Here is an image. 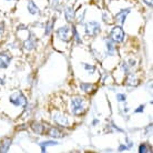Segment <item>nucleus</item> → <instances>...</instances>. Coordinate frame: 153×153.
<instances>
[{
	"mask_svg": "<svg viewBox=\"0 0 153 153\" xmlns=\"http://www.w3.org/2000/svg\"><path fill=\"white\" fill-rule=\"evenodd\" d=\"M107 48H108V52H109L110 56H113V54L117 52V50H115V48H114V45H113L111 41L107 42Z\"/></svg>",
	"mask_w": 153,
	"mask_h": 153,
	"instance_id": "obj_17",
	"label": "nucleus"
},
{
	"mask_svg": "<svg viewBox=\"0 0 153 153\" xmlns=\"http://www.w3.org/2000/svg\"><path fill=\"white\" fill-rule=\"evenodd\" d=\"M143 110H144V105H143V104H142L141 107H139L138 109H137V110H135V113H139V112H142V111H143Z\"/></svg>",
	"mask_w": 153,
	"mask_h": 153,
	"instance_id": "obj_25",
	"label": "nucleus"
},
{
	"mask_svg": "<svg viewBox=\"0 0 153 153\" xmlns=\"http://www.w3.org/2000/svg\"><path fill=\"white\" fill-rule=\"evenodd\" d=\"M71 29H72L73 36H74V38H76V42H78V43H82V41H81L80 37H79V35H78V32H76V27H74V26H72V27H71Z\"/></svg>",
	"mask_w": 153,
	"mask_h": 153,
	"instance_id": "obj_20",
	"label": "nucleus"
},
{
	"mask_svg": "<svg viewBox=\"0 0 153 153\" xmlns=\"http://www.w3.org/2000/svg\"><path fill=\"white\" fill-rule=\"evenodd\" d=\"M10 144H11V140L10 139H7V140H4V142H2V144H1V152H7L8 149H9V146H10Z\"/></svg>",
	"mask_w": 153,
	"mask_h": 153,
	"instance_id": "obj_16",
	"label": "nucleus"
},
{
	"mask_svg": "<svg viewBox=\"0 0 153 153\" xmlns=\"http://www.w3.org/2000/svg\"><path fill=\"white\" fill-rule=\"evenodd\" d=\"M139 152L140 153H144V152H149V148L146 144H141L140 148H139Z\"/></svg>",
	"mask_w": 153,
	"mask_h": 153,
	"instance_id": "obj_21",
	"label": "nucleus"
},
{
	"mask_svg": "<svg viewBox=\"0 0 153 153\" xmlns=\"http://www.w3.org/2000/svg\"><path fill=\"white\" fill-rule=\"evenodd\" d=\"M32 126V130L38 134L43 133V131H45V126H42L41 123H32V126Z\"/></svg>",
	"mask_w": 153,
	"mask_h": 153,
	"instance_id": "obj_12",
	"label": "nucleus"
},
{
	"mask_svg": "<svg viewBox=\"0 0 153 153\" xmlns=\"http://www.w3.org/2000/svg\"><path fill=\"white\" fill-rule=\"evenodd\" d=\"M65 17H67V20L69 21V22H72L74 18H76V13H74V10H73L72 7H68L65 9Z\"/></svg>",
	"mask_w": 153,
	"mask_h": 153,
	"instance_id": "obj_10",
	"label": "nucleus"
},
{
	"mask_svg": "<svg viewBox=\"0 0 153 153\" xmlns=\"http://www.w3.org/2000/svg\"><path fill=\"white\" fill-rule=\"evenodd\" d=\"M101 30L100 25L96 21H90L85 25V32L89 36H97Z\"/></svg>",
	"mask_w": 153,
	"mask_h": 153,
	"instance_id": "obj_3",
	"label": "nucleus"
},
{
	"mask_svg": "<svg viewBox=\"0 0 153 153\" xmlns=\"http://www.w3.org/2000/svg\"><path fill=\"white\" fill-rule=\"evenodd\" d=\"M9 101H10L12 104H15V105H21V107H23V108L27 107L26 97L23 96L21 92H17L15 94H12V96L9 98Z\"/></svg>",
	"mask_w": 153,
	"mask_h": 153,
	"instance_id": "obj_2",
	"label": "nucleus"
},
{
	"mask_svg": "<svg viewBox=\"0 0 153 153\" xmlns=\"http://www.w3.org/2000/svg\"><path fill=\"white\" fill-rule=\"evenodd\" d=\"M0 79H1V78H0ZM0 83H1V84H4V81H2V80H0Z\"/></svg>",
	"mask_w": 153,
	"mask_h": 153,
	"instance_id": "obj_27",
	"label": "nucleus"
},
{
	"mask_svg": "<svg viewBox=\"0 0 153 153\" xmlns=\"http://www.w3.org/2000/svg\"><path fill=\"white\" fill-rule=\"evenodd\" d=\"M53 20L52 21H49L48 22V25H47V28H46V35L48 36V35H50V32L52 31V29H53Z\"/></svg>",
	"mask_w": 153,
	"mask_h": 153,
	"instance_id": "obj_19",
	"label": "nucleus"
},
{
	"mask_svg": "<svg viewBox=\"0 0 153 153\" xmlns=\"http://www.w3.org/2000/svg\"><path fill=\"white\" fill-rule=\"evenodd\" d=\"M28 10H29V12H30L31 15H37L39 12V9L38 7L36 6L35 1H29V4H28Z\"/></svg>",
	"mask_w": 153,
	"mask_h": 153,
	"instance_id": "obj_11",
	"label": "nucleus"
},
{
	"mask_svg": "<svg viewBox=\"0 0 153 153\" xmlns=\"http://www.w3.org/2000/svg\"><path fill=\"white\" fill-rule=\"evenodd\" d=\"M58 37L61 39L62 41L65 42H69L70 39H71V33H70V28L68 26H65L62 28H59L57 31Z\"/></svg>",
	"mask_w": 153,
	"mask_h": 153,
	"instance_id": "obj_5",
	"label": "nucleus"
},
{
	"mask_svg": "<svg viewBox=\"0 0 153 153\" xmlns=\"http://www.w3.org/2000/svg\"><path fill=\"white\" fill-rule=\"evenodd\" d=\"M49 135H51L52 138H61L63 137V134L60 132V130H58L56 128H52L49 130Z\"/></svg>",
	"mask_w": 153,
	"mask_h": 153,
	"instance_id": "obj_14",
	"label": "nucleus"
},
{
	"mask_svg": "<svg viewBox=\"0 0 153 153\" xmlns=\"http://www.w3.org/2000/svg\"><path fill=\"white\" fill-rule=\"evenodd\" d=\"M134 80H135V76H129V79H128V82H126V84H128V85H133V87L138 85V81H134Z\"/></svg>",
	"mask_w": 153,
	"mask_h": 153,
	"instance_id": "obj_18",
	"label": "nucleus"
},
{
	"mask_svg": "<svg viewBox=\"0 0 153 153\" xmlns=\"http://www.w3.org/2000/svg\"><path fill=\"white\" fill-rule=\"evenodd\" d=\"M53 120L58 124H60V126H69V120H68V118H65V115L60 114V113H56V114L53 115Z\"/></svg>",
	"mask_w": 153,
	"mask_h": 153,
	"instance_id": "obj_7",
	"label": "nucleus"
},
{
	"mask_svg": "<svg viewBox=\"0 0 153 153\" xmlns=\"http://www.w3.org/2000/svg\"><path fill=\"white\" fill-rule=\"evenodd\" d=\"M81 89L83 90L84 92L87 93H91V92L94 91V85L93 84H89V83H81Z\"/></svg>",
	"mask_w": 153,
	"mask_h": 153,
	"instance_id": "obj_13",
	"label": "nucleus"
},
{
	"mask_svg": "<svg viewBox=\"0 0 153 153\" xmlns=\"http://www.w3.org/2000/svg\"><path fill=\"white\" fill-rule=\"evenodd\" d=\"M117 99H118V101H126V94H118L117 96Z\"/></svg>",
	"mask_w": 153,
	"mask_h": 153,
	"instance_id": "obj_23",
	"label": "nucleus"
},
{
	"mask_svg": "<svg viewBox=\"0 0 153 153\" xmlns=\"http://www.w3.org/2000/svg\"><path fill=\"white\" fill-rule=\"evenodd\" d=\"M0 152H1V146H0Z\"/></svg>",
	"mask_w": 153,
	"mask_h": 153,
	"instance_id": "obj_28",
	"label": "nucleus"
},
{
	"mask_svg": "<svg viewBox=\"0 0 153 153\" xmlns=\"http://www.w3.org/2000/svg\"><path fill=\"white\" fill-rule=\"evenodd\" d=\"M110 37H111L112 41L122 42L123 39H124V31H123V29L121 27H114L111 30Z\"/></svg>",
	"mask_w": 153,
	"mask_h": 153,
	"instance_id": "obj_4",
	"label": "nucleus"
},
{
	"mask_svg": "<svg viewBox=\"0 0 153 153\" xmlns=\"http://www.w3.org/2000/svg\"><path fill=\"white\" fill-rule=\"evenodd\" d=\"M57 144H58V142H56V141H45V142H42V143H40L41 151H42V152H46V151H47L46 146H57Z\"/></svg>",
	"mask_w": 153,
	"mask_h": 153,
	"instance_id": "obj_15",
	"label": "nucleus"
},
{
	"mask_svg": "<svg viewBox=\"0 0 153 153\" xmlns=\"http://www.w3.org/2000/svg\"><path fill=\"white\" fill-rule=\"evenodd\" d=\"M84 68L87 70L90 71V73H93L96 71V67H93V65H84Z\"/></svg>",
	"mask_w": 153,
	"mask_h": 153,
	"instance_id": "obj_22",
	"label": "nucleus"
},
{
	"mask_svg": "<svg viewBox=\"0 0 153 153\" xmlns=\"http://www.w3.org/2000/svg\"><path fill=\"white\" fill-rule=\"evenodd\" d=\"M129 148L128 146H121L120 148H119V151H126V150H128Z\"/></svg>",
	"mask_w": 153,
	"mask_h": 153,
	"instance_id": "obj_26",
	"label": "nucleus"
},
{
	"mask_svg": "<svg viewBox=\"0 0 153 153\" xmlns=\"http://www.w3.org/2000/svg\"><path fill=\"white\" fill-rule=\"evenodd\" d=\"M130 11H131V9H122L121 11L119 12L118 15L115 16V20L117 21H119V22L121 23V25H123L124 23V21H126V16L130 13Z\"/></svg>",
	"mask_w": 153,
	"mask_h": 153,
	"instance_id": "obj_8",
	"label": "nucleus"
},
{
	"mask_svg": "<svg viewBox=\"0 0 153 153\" xmlns=\"http://www.w3.org/2000/svg\"><path fill=\"white\" fill-rule=\"evenodd\" d=\"M71 110H72L73 114H81L82 112H84L85 105H84L83 99H81L79 97L73 98L71 101Z\"/></svg>",
	"mask_w": 153,
	"mask_h": 153,
	"instance_id": "obj_1",
	"label": "nucleus"
},
{
	"mask_svg": "<svg viewBox=\"0 0 153 153\" xmlns=\"http://www.w3.org/2000/svg\"><path fill=\"white\" fill-rule=\"evenodd\" d=\"M10 60H11V57L9 54L1 52L0 53V69H6V68H8V65L10 63Z\"/></svg>",
	"mask_w": 153,
	"mask_h": 153,
	"instance_id": "obj_6",
	"label": "nucleus"
},
{
	"mask_svg": "<svg viewBox=\"0 0 153 153\" xmlns=\"http://www.w3.org/2000/svg\"><path fill=\"white\" fill-rule=\"evenodd\" d=\"M143 1H144L149 7H152L153 6V0H143Z\"/></svg>",
	"mask_w": 153,
	"mask_h": 153,
	"instance_id": "obj_24",
	"label": "nucleus"
},
{
	"mask_svg": "<svg viewBox=\"0 0 153 153\" xmlns=\"http://www.w3.org/2000/svg\"><path fill=\"white\" fill-rule=\"evenodd\" d=\"M35 47H36V39L30 35L29 38L25 41V48L27 50H32L35 49Z\"/></svg>",
	"mask_w": 153,
	"mask_h": 153,
	"instance_id": "obj_9",
	"label": "nucleus"
}]
</instances>
